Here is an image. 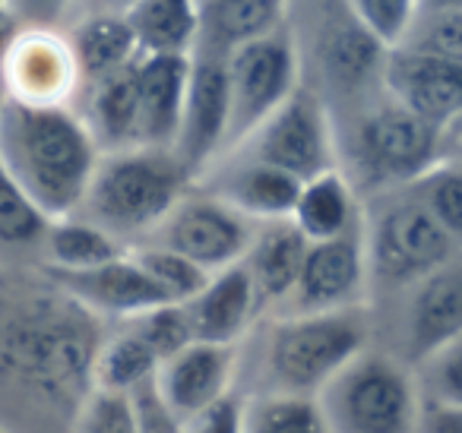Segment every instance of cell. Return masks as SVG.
<instances>
[{
  "mask_svg": "<svg viewBox=\"0 0 462 433\" xmlns=\"http://www.w3.org/2000/svg\"><path fill=\"white\" fill-rule=\"evenodd\" d=\"M98 155L89 124L67 105L0 98V159L51 222L79 212Z\"/></svg>",
  "mask_w": 462,
  "mask_h": 433,
  "instance_id": "cell-1",
  "label": "cell"
},
{
  "mask_svg": "<svg viewBox=\"0 0 462 433\" xmlns=\"http://www.w3.org/2000/svg\"><path fill=\"white\" fill-rule=\"evenodd\" d=\"M98 342L102 332L89 307L64 291L35 298L0 332V370L45 401L79 405L92 389Z\"/></svg>",
  "mask_w": 462,
  "mask_h": 433,
  "instance_id": "cell-2",
  "label": "cell"
},
{
  "mask_svg": "<svg viewBox=\"0 0 462 433\" xmlns=\"http://www.w3.org/2000/svg\"><path fill=\"white\" fill-rule=\"evenodd\" d=\"M190 174L171 149L130 146L98 155L79 216L102 225L117 241L152 235L187 193Z\"/></svg>",
  "mask_w": 462,
  "mask_h": 433,
  "instance_id": "cell-3",
  "label": "cell"
},
{
  "mask_svg": "<svg viewBox=\"0 0 462 433\" xmlns=\"http://www.w3.org/2000/svg\"><path fill=\"white\" fill-rule=\"evenodd\" d=\"M329 433H415L421 386L402 361L365 348L317 392Z\"/></svg>",
  "mask_w": 462,
  "mask_h": 433,
  "instance_id": "cell-4",
  "label": "cell"
},
{
  "mask_svg": "<svg viewBox=\"0 0 462 433\" xmlns=\"http://www.w3.org/2000/svg\"><path fill=\"white\" fill-rule=\"evenodd\" d=\"M367 348V317L346 310L285 313L270 332L266 367L285 392L317 395L355 355Z\"/></svg>",
  "mask_w": 462,
  "mask_h": 433,
  "instance_id": "cell-5",
  "label": "cell"
},
{
  "mask_svg": "<svg viewBox=\"0 0 462 433\" xmlns=\"http://www.w3.org/2000/svg\"><path fill=\"white\" fill-rule=\"evenodd\" d=\"M371 279L386 285H415L434 269L459 256V244L437 225L424 203L409 197L386 199L365 228Z\"/></svg>",
  "mask_w": 462,
  "mask_h": 433,
  "instance_id": "cell-6",
  "label": "cell"
},
{
  "mask_svg": "<svg viewBox=\"0 0 462 433\" xmlns=\"http://www.w3.org/2000/svg\"><path fill=\"white\" fill-rule=\"evenodd\" d=\"M228 70V140L225 149L245 143L273 111L298 89V51L282 26L260 39L241 41L225 51Z\"/></svg>",
  "mask_w": 462,
  "mask_h": 433,
  "instance_id": "cell-7",
  "label": "cell"
},
{
  "mask_svg": "<svg viewBox=\"0 0 462 433\" xmlns=\"http://www.w3.org/2000/svg\"><path fill=\"white\" fill-rule=\"evenodd\" d=\"M440 134L390 98L358 121L352 140L355 165L371 187H405L437 165Z\"/></svg>",
  "mask_w": 462,
  "mask_h": 433,
  "instance_id": "cell-8",
  "label": "cell"
},
{
  "mask_svg": "<svg viewBox=\"0 0 462 433\" xmlns=\"http://www.w3.org/2000/svg\"><path fill=\"white\" fill-rule=\"evenodd\" d=\"M155 244L184 253L206 272H218L225 266L245 260L257 222L238 212L218 193L209 197H180V203L168 212V218L152 231Z\"/></svg>",
  "mask_w": 462,
  "mask_h": 433,
  "instance_id": "cell-9",
  "label": "cell"
},
{
  "mask_svg": "<svg viewBox=\"0 0 462 433\" xmlns=\"http://www.w3.org/2000/svg\"><path fill=\"white\" fill-rule=\"evenodd\" d=\"M247 140H254L251 159L282 168L298 180L317 178L339 165L327 111L320 98L304 89H295V96L279 105Z\"/></svg>",
  "mask_w": 462,
  "mask_h": 433,
  "instance_id": "cell-10",
  "label": "cell"
},
{
  "mask_svg": "<svg viewBox=\"0 0 462 433\" xmlns=\"http://www.w3.org/2000/svg\"><path fill=\"white\" fill-rule=\"evenodd\" d=\"M228 70H225V51H190V79H187L184 115H180L178 140L171 152L190 174V180L216 159L228 140Z\"/></svg>",
  "mask_w": 462,
  "mask_h": 433,
  "instance_id": "cell-11",
  "label": "cell"
},
{
  "mask_svg": "<svg viewBox=\"0 0 462 433\" xmlns=\"http://www.w3.org/2000/svg\"><path fill=\"white\" fill-rule=\"evenodd\" d=\"M367 279H371V269H367L365 225L358 222L342 235L308 244L301 275L285 307L291 313L361 307Z\"/></svg>",
  "mask_w": 462,
  "mask_h": 433,
  "instance_id": "cell-12",
  "label": "cell"
},
{
  "mask_svg": "<svg viewBox=\"0 0 462 433\" xmlns=\"http://www.w3.org/2000/svg\"><path fill=\"white\" fill-rule=\"evenodd\" d=\"M383 83L393 102L428 121L430 127L447 130L456 117H462L459 64L399 45L383 54Z\"/></svg>",
  "mask_w": 462,
  "mask_h": 433,
  "instance_id": "cell-13",
  "label": "cell"
},
{
  "mask_svg": "<svg viewBox=\"0 0 462 433\" xmlns=\"http://www.w3.org/2000/svg\"><path fill=\"white\" fill-rule=\"evenodd\" d=\"M54 288L70 294L96 317L130 319L149 307L168 304V294L155 285V279L140 266L134 253H121L115 260L92 269H48Z\"/></svg>",
  "mask_w": 462,
  "mask_h": 433,
  "instance_id": "cell-14",
  "label": "cell"
},
{
  "mask_svg": "<svg viewBox=\"0 0 462 433\" xmlns=\"http://www.w3.org/2000/svg\"><path fill=\"white\" fill-rule=\"evenodd\" d=\"M0 67L7 73V96L32 105H67L79 83L70 41L42 26L10 39Z\"/></svg>",
  "mask_w": 462,
  "mask_h": 433,
  "instance_id": "cell-15",
  "label": "cell"
},
{
  "mask_svg": "<svg viewBox=\"0 0 462 433\" xmlns=\"http://www.w3.org/2000/svg\"><path fill=\"white\" fill-rule=\"evenodd\" d=\"M231 382H235V345L190 342L165 357L155 370L162 399L184 420L228 395Z\"/></svg>",
  "mask_w": 462,
  "mask_h": 433,
  "instance_id": "cell-16",
  "label": "cell"
},
{
  "mask_svg": "<svg viewBox=\"0 0 462 433\" xmlns=\"http://www.w3.org/2000/svg\"><path fill=\"white\" fill-rule=\"evenodd\" d=\"M190 54L143 51L136 58V111H140V146L171 149L184 115Z\"/></svg>",
  "mask_w": 462,
  "mask_h": 433,
  "instance_id": "cell-17",
  "label": "cell"
},
{
  "mask_svg": "<svg viewBox=\"0 0 462 433\" xmlns=\"http://www.w3.org/2000/svg\"><path fill=\"white\" fill-rule=\"evenodd\" d=\"M184 307L193 342L216 345H238V338L251 329L254 317L263 310L245 263L212 272L209 281L190 300H184Z\"/></svg>",
  "mask_w": 462,
  "mask_h": 433,
  "instance_id": "cell-18",
  "label": "cell"
},
{
  "mask_svg": "<svg viewBox=\"0 0 462 433\" xmlns=\"http://www.w3.org/2000/svg\"><path fill=\"white\" fill-rule=\"evenodd\" d=\"M409 357L428 361L449 342L462 338V260H449L415 281L409 304Z\"/></svg>",
  "mask_w": 462,
  "mask_h": 433,
  "instance_id": "cell-19",
  "label": "cell"
},
{
  "mask_svg": "<svg viewBox=\"0 0 462 433\" xmlns=\"http://www.w3.org/2000/svg\"><path fill=\"white\" fill-rule=\"evenodd\" d=\"M308 237L295 228L291 218L260 222L251 247L245 253V266L257 288L260 307L285 304L291 298L301 275L304 256H308Z\"/></svg>",
  "mask_w": 462,
  "mask_h": 433,
  "instance_id": "cell-20",
  "label": "cell"
},
{
  "mask_svg": "<svg viewBox=\"0 0 462 433\" xmlns=\"http://www.w3.org/2000/svg\"><path fill=\"white\" fill-rule=\"evenodd\" d=\"M70 51L77 60L79 79L98 83L111 73L124 70L143 54L134 23L124 14H96L83 20L70 35Z\"/></svg>",
  "mask_w": 462,
  "mask_h": 433,
  "instance_id": "cell-21",
  "label": "cell"
},
{
  "mask_svg": "<svg viewBox=\"0 0 462 433\" xmlns=\"http://www.w3.org/2000/svg\"><path fill=\"white\" fill-rule=\"evenodd\" d=\"M291 222L308 241H327L342 231L358 225V203H355V187L339 165L317 178L301 180Z\"/></svg>",
  "mask_w": 462,
  "mask_h": 433,
  "instance_id": "cell-22",
  "label": "cell"
},
{
  "mask_svg": "<svg viewBox=\"0 0 462 433\" xmlns=\"http://www.w3.org/2000/svg\"><path fill=\"white\" fill-rule=\"evenodd\" d=\"M301 180L295 174L273 168L266 161L251 159L247 165L235 168L218 187V197L228 199L238 212H245L254 222H276V218H289L295 209Z\"/></svg>",
  "mask_w": 462,
  "mask_h": 433,
  "instance_id": "cell-23",
  "label": "cell"
},
{
  "mask_svg": "<svg viewBox=\"0 0 462 433\" xmlns=\"http://www.w3.org/2000/svg\"><path fill=\"white\" fill-rule=\"evenodd\" d=\"M89 124L102 152L115 149L140 146V111H136V60L124 70L92 83L89 115L83 117Z\"/></svg>",
  "mask_w": 462,
  "mask_h": 433,
  "instance_id": "cell-24",
  "label": "cell"
},
{
  "mask_svg": "<svg viewBox=\"0 0 462 433\" xmlns=\"http://www.w3.org/2000/svg\"><path fill=\"white\" fill-rule=\"evenodd\" d=\"M124 14L143 51L190 54L199 39V0H136Z\"/></svg>",
  "mask_w": 462,
  "mask_h": 433,
  "instance_id": "cell-25",
  "label": "cell"
},
{
  "mask_svg": "<svg viewBox=\"0 0 462 433\" xmlns=\"http://www.w3.org/2000/svg\"><path fill=\"white\" fill-rule=\"evenodd\" d=\"M159 364V355L149 348L146 338L130 323H124L121 329L98 342L96 364H92V386L134 392L140 382L152 380Z\"/></svg>",
  "mask_w": 462,
  "mask_h": 433,
  "instance_id": "cell-26",
  "label": "cell"
},
{
  "mask_svg": "<svg viewBox=\"0 0 462 433\" xmlns=\"http://www.w3.org/2000/svg\"><path fill=\"white\" fill-rule=\"evenodd\" d=\"M45 247L51 269H92L102 263L115 260V256L127 253L121 241L111 231H105L102 225L89 222L86 216L73 212V216L54 218L45 231Z\"/></svg>",
  "mask_w": 462,
  "mask_h": 433,
  "instance_id": "cell-27",
  "label": "cell"
},
{
  "mask_svg": "<svg viewBox=\"0 0 462 433\" xmlns=\"http://www.w3.org/2000/svg\"><path fill=\"white\" fill-rule=\"evenodd\" d=\"M289 0H206L199 7V32L209 29L216 48L241 45L282 26Z\"/></svg>",
  "mask_w": 462,
  "mask_h": 433,
  "instance_id": "cell-28",
  "label": "cell"
},
{
  "mask_svg": "<svg viewBox=\"0 0 462 433\" xmlns=\"http://www.w3.org/2000/svg\"><path fill=\"white\" fill-rule=\"evenodd\" d=\"M245 433H329L317 395L273 392L245 399Z\"/></svg>",
  "mask_w": 462,
  "mask_h": 433,
  "instance_id": "cell-29",
  "label": "cell"
},
{
  "mask_svg": "<svg viewBox=\"0 0 462 433\" xmlns=\"http://www.w3.org/2000/svg\"><path fill=\"white\" fill-rule=\"evenodd\" d=\"M51 218L32 203L20 180L10 174V168L0 159V247L20 250L45 241V231Z\"/></svg>",
  "mask_w": 462,
  "mask_h": 433,
  "instance_id": "cell-30",
  "label": "cell"
},
{
  "mask_svg": "<svg viewBox=\"0 0 462 433\" xmlns=\"http://www.w3.org/2000/svg\"><path fill=\"white\" fill-rule=\"evenodd\" d=\"M386 48L352 20V26H336L327 39V70L339 86H358L374 67L383 64Z\"/></svg>",
  "mask_w": 462,
  "mask_h": 433,
  "instance_id": "cell-31",
  "label": "cell"
},
{
  "mask_svg": "<svg viewBox=\"0 0 462 433\" xmlns=\"http://www.w3.org/2000/svg\"><path fill=\"white\" fill-rule=\"evenodd\" d=\"M411 193L437 218V225L462 247V165L437 161L421 178L411 180Z\"/></svg>",
  "mask_w": 462,
  "mask_h": 433,
  "instance_id": "cell-32",
  "label": "cell"
},
{
  "mask_svg": "<svg viewBox=\"0 0 462 433\" xmlns=\"http://www.w3.org/2000/svg\"><path fill=\"white\" fill-rule=\"evenodd\" d=\"M134 256L140 260V266L155 279V285L168 294V300H190L199 288L209 281L212 272H206L203 266H197L193 260H187L184 253L165 247V244H149V247L134 250Z\"/></svg>",
  "mask_w": 462,
  "mask_h": 433,
  "instance_id": "cell-33",
  "label": "cell"
},
{
  "mask_svg": "<svg viewBox=\"0 0 462 433\" xmlns=\"http://www.w3.org/2000/svg\"><path fill=\"white\" fill-rule=\"evenodd\" d=\"M348 14L365 32H371L390 51L409 39L421 16V0H346Z\"/></svg>",
  "mask_w": 462,
  "mask_h": 433,
  "instance_id": "cell-34",
  "label": "cell"
},
{
  "mask_svg": "<svg viewBox=\"0 0 462 433\" xmlns=\"http://www.w3.org/2000/svg\"><path fill=\"white\" fill-rule=\"evenodd\" d=\"M73 433H140L130 392L92 386L77 405Z\"/></svg>",
  "mask_w": 462,
  "mask_h": 433,
  "instance_id": "cell-35",
  "label": "cell"
},
{
  "mask_svg": "<svg viewBox=\"0 0 462 433\" xmlns=\"http://www.w3.org/2000/svg\"><path fill=\"white\" fill-rule=\"evenodd\" d=\"M121 323L134 326V329L149 342V348L159 355V361H165V357H171L174 351H180L184 345L193 342L187 307L180 304V300H168V304L149 307V310L136 313V317H130V319H121Z\"/></svg>",
  "mask_w": 462,
  "mask_h": 433,
  "instance_id": "cell-36",
  "label": "cell"
},
{
  "mask_svg": "<svg viewBox=\"0 0 462 433\" xmlns=\"http://www.w3.org/2000/svg\"><path fill=\"white\" fill-rule=\"evenodd\" d=\"M402 45L462 67V7L428 10V14L415 20L409 39Z\"/></svg>",
  "mask_w": 462,
  "mask_h": 433,
  "instance_id": "cell-37",
  "label": "cell"
},
{
  "mask_svg": "<svg viewBox=\"0 0 462 433\" xmlns=\"http://www.w3.org/2000/svg\"><path fill=\"white\" fill-rule=\"evenodd\" d=\"M421 367L424 380H418L421 399L462 405V338H456L447 348L430 355L428 361H421Z\"/></svg>",
  "mask_w": 462,
  "mask_h": 433,
  "instance_id": "cell-38",
  "label": "cell"
},
{
  "mask_svg": "<svg viewBox=\"0 0 462 433\" xmlns=\"http://www.w3.org/2000/svg\"><path fill=\"white\" fill-rule=\"evenodd\" d=\"M134 399V414H136V430L140 433H187L184 418L162 399L159 386H155V376L130 392Z\"/></svg>",
  "mask_w": 462,
  "mask_h": 433,
  "instance_id": "cell-39",
  "label": "cell"
},
{
  "mask_svg": "<svg viewBox=\"0 0 462 433\" xmlns=\"http://www.w3.org/2000/svg\"><path fill=\"white\" fill-rule=\"evenodd\" d=\"M187 433H245V399L238 392L222 395L209 408L184 420Z\"/></svg>",
  "mask_w": 462,
  "mask_h": 433,
  "instance_id": "cell-40",
  "label": "cell"
},
{
  "mask_svg": "<svg viewBox=\"0 0 462 433\" xmlns=\"http://www.w3.org/2000/svg\"><path fill=\"white\" fill-rule=\"evenodd\" d=\"M415 433H462V405L424 399Z\"/></svg>",
  "mask_w": 462,
  "mask_h": 433,
  "instance_id": "cell-41",
  "label": "cell"
},
{
  "mask_svg": "<svg viewBox=\"0 0 462 433\" xmlns=\"http://www.w3.org/2000/svg\"><path fill=\"white\" fill-rule=\"evenodd\" d=\"M70 0H14V14L29 20L32 26H42L48 29L60 14L67 10Z\"/></svg>",
  "mask_w": 462,
  "mask_h": 433,
  "instance_id": "cell-42",
  "label": "cell"
},
{
  "mask_svg": "<svg viewBox=\"0 0 462 433\" xmlns=\"http://www.w3.org/2000/svg\"><path fill=\"white\" fill-rule=\"evenodd\" d=\"M14 0H0V58H4L10 39H14Z\"/></svg>",
  "mask_w": 462,
  "mask_h": 433,
  "instance_id": "cell-43",
  "label": "cell"
},
{
  "mask_svg": "<svg viewBox=\"0 0 462 433\" xmlns=\"http://www.w3.org/2000/svg\"><path fill=\"white\" fill-rule=\"evenodd\" d=\"M428 4V10H437V7H462V0H421Z\"/></svg>",
  "mask_w": 462,
  "mask_h": 433,
  "instance_id": "cell-44",
  "label": "cell"
},
{
  "mask_svg": "<svg viewBox=\"0 0 462 433\" xmlns=\"http://www.w3.org/2000/svg\"><path fill=\"white\" fill-rule=\"evenodd\" d=\"M115 4H117V7H121V10H130V7H134V4H136V0H115Z\"/></svg>",
  "mask_w": 462,
  "mask_h": 433,
  "instance_id": "cell-45",
  "label": "cell"
},
{
  "mask_svg": "<svg viewBox=\"0 0 462 433\" xmlns=\"http://www.w3.org/2000/svg\"><path fill=\"white\" fill-rule=\"evenodd\" d=\"M203 4H206V0H199V7H203Z\"/></svg>",
  "mask_w": 462,
  "mask_h": 433,
  "instance_id": "cell-46",
  "label": "cell"
},
{
  "mask_svg": "<svg viewBox=\"0 0 462 433\" xmlns=\"http://www.w3.org/2000/svg\"><path fill=\"white\" fill-rule=\"evenodd\" d=\"M0 433H7V430H4V427H0Z\"/></svg>",
  "mask_w": 462,
  "mask_h": 433,
  "instance_id": "cell-47",
  "label": "cell"
},
{
  "mask_svg": "<svg viewBox=\"0 0 462 433\" xmlns=\"http://www.w3.org/2000/svg\"><path fill=\"white\" fill-rule=\"evenodd\" d=\"M459 165H462V161H459Z\"/></svg>",
  "mask_w": 462,
  "mask_h": 433,
  "instance_id": "cell-48",
  "label": "cell"
}]
</instances>
